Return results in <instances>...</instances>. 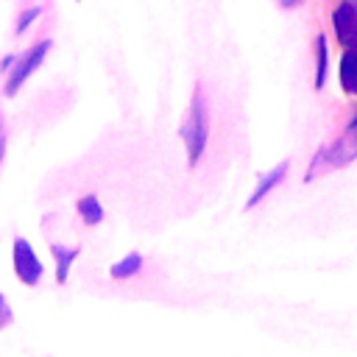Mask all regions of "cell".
Wrapping results in <instances>:
<instances>
[{"label":"cell","instance_id":"1","mask_svg":"<svg viewBox=\"0 0 357 357\" xmlns=\"http://www.w3.org/2000/svg\"><path fill=\"white\" fill-rule=\"evenodd\" d=\"M178 134L184 139L187 165L195 167L198 159L204 156L206 142H209V106H206V98H204L201 86L192 89V98H190V106H187V114H184V123H181Z\"/></svg>","mask_w":357,"mask_h":357},{"label":"cell","instance_id":"2","mask_svg":"<svg viewBox=\"0 0 357 357\" xmlns=\"http://www.w3.org/2000/svg\"><path fill=\"white\" fill-rule=\"evenodd\" d=\"M354 159H357V128H346V134L337 142H332L326 148H318V153H315V159H312V165L307 170V181H312L318 170L343 167V165H349Z\"/></svg>","mask_w":357,"mask_h":357},{"label":"cell","instance_id":"3","mask_svg":"<svg viewBox=\"0 0 357 357\" xmlns=\"http://www.w3.org/2000/svg\"><path fill=\"white\" fill-rule=\"evenodd\" d=\"M50 39H42V42H36L33 47H28L17 61H14V67H11V73H8V78H6V86H3V95L6 98H14L17 92H20V86L28 81V75L45 61V56H47V50H50Z\"/></svg>","mask_w":357,"mask_h":357},{"label":"cell","instance_id":"4","mask_svg":"<svg viewBox=\"0 0 357 357\" xmlns=\"http://www.w3.org/2000/svg\"><path fill=\"white\" fill-rule=\"evenodd\" d=\"M11 265H14V273H17V279L22 284H28V287L39 284V279H42V262H39L33 245L25 237H14V243H11Z\"/></svg>","mask_w":357,"mask_h":357},{"label":"cell","instance_id":"5","mask_svg":"<svg viewBox=\"0 0 357 357\" xmlns=\"http://www.w3.org/2000/svg\"><path fill=\"white\" fill-rule=\"evenodd\" d=\"M332 28H335V36L337 42L343 45V50H357V6L354 3H340L335 11H332Z\"/></svg>","mask_w":357,"mask_h":357},{"label":"cell","instance_id":"6","mask_svg":"<svg viewBox=\"0 0 357 357\" xmlns=\"http://www.w3.org/2000/svg\"><path fill=\"white\" fill-rule=\"evenodd\" d=\"M287 167H290V162L284 159V162H279L273 170H268V173H265L259 181H257L254 192L248 195V201H245V209H254V206H257V204H259V201H262V198H265V195H268V192H271L276 184H282V178L287 176Z\"/></svg>","mask_w":357,"mask_h":357},{"label":"cell","instance_id":"7","mask_svg":"<svg viewBox=\"0 0 357 357\" xmlns=\"http://www.w3.org/2000/svg\"><path fill=\"white\" fill-rule=\"evenodd\" d=\"M50 254H53V259H56V282H59V284H64V282H67V276H70V265L78 259L81 248H78V245L67 248V245L53 243V245H50Z\"/></svg>","mask_w":357,"mask_h":357},{"label":"cell","instance_id":"8","mask_svg":"<svg viewBox=\"0 0 357 357\" xmlns=\"http://www.w3.org/2000/svg\"><path fill=\"white\" fill-rule=\"evenodd\" d=\"M340 86L349 95H357V50H343L340 59Z\"/></svg>","mask_w":357,"mask_h":357},{"label":"cell","instance_id":"9","mask_svg":"<svg viewBox=\"0 0 357 357\" xmlns=\"http://www.w3.org/2000/svg\"><path fill=\"white\" fill-rule=\"evenodd\" d=\"M75 209H78V215H81V220L86 226H98L103 220V206H100V198L98 195H84L75 204Z\"/></svg>","mask_w":357,"mask_h":357},{"label":"cell","instance_id":"10","mask_svg":"<svg viewBox=\"0 0 357 357\" xmlns=\"http://www.w3.org/2000/svg\"><path fill=\"white\" fill-rule=\"evenodd\" d=\"M139 268H142V257H139L137 251H131V254H126L123 259H117V262L109 268V273H112V279H131V276L139 273Z\"/></svg>","mask_w":357,"mask_h":357},{"label":"cell","instance_id":"11","mask_svg":"<svg viewBox=\"0 0 357 357\" xmlns=\"http://www.w3.org/2000/svg\"><path fill=\"white\" fill-rule=\"evenodd\" d=\"M326 64H329L326 36L318 33V36H315V89H324V81H326Z\"/></svg>","mask_w":357,"mask_h":357},{"label":"cell","instance_id":"12","mask_svg":"<svg viewBox=\"0 0 357 357\" xmlns=\"http://www.w3.org/2000/svg\"><path fill=\"white\" fill-rule=\"evenodd\" d=\"M39 14H42V6H28V8H22V11H20V17H17V28H14V31H17V36H22V33H25L36 20H39Z\"/></svg>","mask_w":357,"mask_h":357},{"label":"cell","instance_id":"13","mask_svg":"<svg viewBox=\"0 0 357 357\" xmlns=\"http://www.w3.org/2000/svg\"><path fill=\"white\" fill-rule=\"evenodd\" d=\"M11 321H14V312H11L8 301H6V296L0 293V329H6V326H8Z\"/></svg>","mask_w":357,"mask_h":357},{"label":"cell","instance_id":"14","mask_svg":"<svg viewBox=\"0 0 357 357\" xmlns=\"http://www.w3.org/2000/svg\"><path fill=\"white\" fill-rule=\"evenodd\" d=\"M6 156V123H3V112H0V165Z\"/></svg>","mask_w":357,"mask_h":357},{"label":"cell","instance_id":"15","mask_svg":"<svg viewBox=\"0 0 357 357\" xmlns=\"http://www.w3.org/2000/svg\"><path fill=\"white\" fill-rule=\"evenodd\" d=\"M17 59H20V56H14V53H11V56H3V61H0V73H8V70L14 67Z\"/></svg>","mask_w":357,"mask_h":357},{"label":"cell","instance_id":"16","mask_svg":"<svg viewBox=\"0 0 357 357\" xmlns=\"http://www.w3.org/2000/svg\"><path fill=\"white\" fill-rule=\"evenodd\" d=\"M279 6H282V8H298L301 0H279Z\"/></svg>","mask_w":357,"mask_h":357},{"label":"cell","instance_id":"17","mask_svg":"<svg viewBox=\"0 0 357 357\" xmlns=\"http://www.w3.org/2000/svg\"><path fill=\"white\" fill-rule=\"evenodd\" d=\"M346 128H357V114H354V117L349 120V126H346Z\"/></svg>","mask_w":357,"mask_h":357}]
</instances>
